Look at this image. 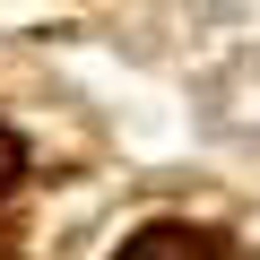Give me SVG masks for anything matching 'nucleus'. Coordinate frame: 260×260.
<instances>
[{
	"mask_svg": "<svg viewBox=\"0 0 260 260\" xmlns=\"http://www.w3.org/2000/svg\"><path fill=\"white\" fill-rule=\"evenodd\" d=\"M113 260H217V243L200 225H148V234H130Z\"/></svg>",
	"mask_w": 260,
	"mask_h": 260,
	"instance_id": "obj_1",
	"label": "nucleus"
},
{
	"mask_svg": "<svg viewBox=\"0 0 260 260\" xmlns=\"http://www.w3.org/2000/svg\"><path fill=\"white\" fill-rule=\"evenodd\" d=\"M18 174H26V148L9 139V130H0V200H9V191H18Z\"/></svg>",
	"mask_w": 260,
	"mask_h": 260,
	"instance_id": "obj_2",
	"label": "nucleus"
},
{
	"mask_svg": "<svg viewBox=\"0 0 260 260\" xmlns=\"http://www.w3.org/2000/svg\"><path fill=\"white\" fill-rule=\"evenodd\" d=\"M0 260H18V234H0Z\"/></svg>",
	"mask_w": 260,
	"mask_h": 260,
	"instance_id": "obj_3",
	"label": "nucleus"
}]
</instances>
